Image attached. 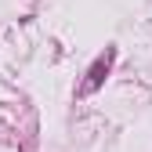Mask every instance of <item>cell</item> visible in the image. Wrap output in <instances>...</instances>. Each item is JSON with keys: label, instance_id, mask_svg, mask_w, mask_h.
<instances>
[{"label": "cell", "instance_id": "obj_1", "mask_svg": "<svg viewBox=\"0 0 152 152\" xmlns=\"http://www.w3.org/2000/svg\"><path fill=\"white\" fill-rule=\"evenodd\" d=\"M109 62H112V51H105V54H102V58H98V62H94V69H91V80L83 83V91H94V87H98V83H102V76L109 72Z\"/></svg>", "mask_w": 152, "mask_h": 152}]
</instances>
